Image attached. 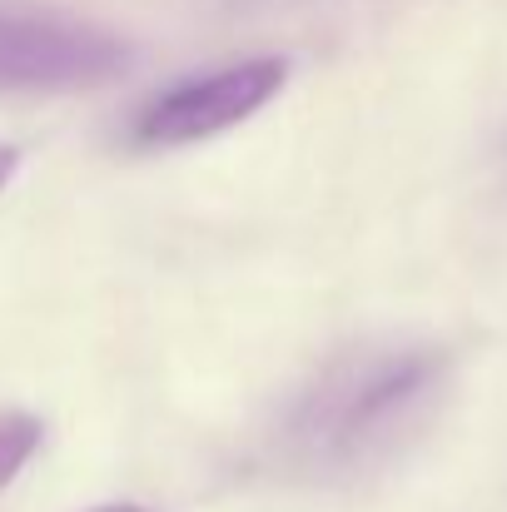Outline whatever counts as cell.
<instances>
[{
  "label": "cell",
  "instance_id": "cell-6",
  "mask_svg": "<svg viewBox=\"0 0 507 512\" xmlns=\"http://www.w3.org/2000/svg\"><path fill=\"white\" fill-rule=\"evenodd\" d=\"M90 512H145V508H135V503H105V508H90Z\"/></svg>",
  "mask_w": 507,
  "mask_h": 512
},
{
  "label": "cell",
  "instance_id": "cell-1",
  "mask_svg": "<svg viewBox=\"0 0 507 512\" xmlns=\"http://www.w3.org/2000/svg\"><path fill=\"white\" fill-rule=\"evenodd\" d=\"M448 353L433 343L353 348L319 368L284 418V453L309 473H353L393 453L438 403Z\"/></svg>",
  "mask_w": 507,
  "mask_h": 512
},
{
  "label": "cell",
  "instance_id": "cell-5",
  "mask_svg": "<svg viewBox=\"0 0 507 512\" xmlns=\"http://www.w3.org/2000/svg\"><path fill=\"white\" fill-rule=\"evenodd\" d=\"M15 170H20V150L15 145H0V189L15 179Z\"/></svg>",
  "mask_w": 507,
  "mask_h": 512
},
{
  "label": "cell",
  "instance_id": "cell-3",
  "mask_svg": "<svg viewBox=\"0 0 507 512\" xmlns=\"http://www.w3.org/2000/svg\"><path fill=\"white\" fill-rule=\"evenodd\" d=\"M125 40L40 10H0V90H85L120 75Z\"/></svg>",
  "mask_w": 507,
  "mask_h": 512
},
{
  "label": "cell",
  "instance_id": "cell-4",
  "mask_svg": "<svg viewBox=\"0 0 507 512\" xmlns=\"http://www.w3.org/2000/svg\"><path fill=\"white\" fill-rule=\"evenodd\" d=\"M40 438H45V428H40V418H30V413H0V493L20 478V468L40 453Z\"/></svg>",
  "mask_w": 507,
  "mask_h": 512
},
{
  "label": "cell",
  "instance_id": "cell-2",
  "mask_svg": "<svg viewBox=\"0 0 507 512\" xmlns=\"http://www.w3.org/2000/svg\"><path fill=\"white\" fill-rule=\"evenodd\" d=\"M284 85H289V60H279V55L189 75L140 110L135 145L140 150H184V145L214 140V135L254 120Z\"/></svg>",
  "mask_w": 507,
  "mask_h": 512
}]
</instances>
